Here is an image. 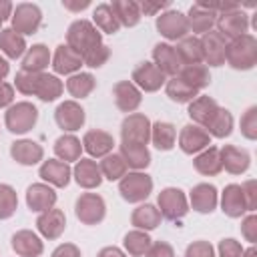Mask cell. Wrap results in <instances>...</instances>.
I'll return each instance as SVG.
<instances>
[{"label":"cell","instance_id":"obj_1","mask_svg":"<svg viewBox=\"0 0 257 257\" xmlns=\"http://www.w3.org/2000/svg\"><path fill=\"white\" fill-rule=\"evenodd\" d=\"M225 60L235 70H251L257 64V38L253 34H243L229 40Z\"/></svg>","mask_w":257,"mask_h":257},{"label":"cell","instance_id":"obj_2","mask_svg":"<svg viewBox=\"0 0 257 257\" xmlns=\"http://www.w3.org/2000/svg\"><path fill=\"white\" fill-rule=\"evenodd\" d=\"M98 44H102V34L90 20L80 18V20H74L68 26V30H66V46H70L76 54L84 56L88 50H92Z\"/></svg>","mask_w":257,"mask_h":257},{"label":"cell","instance_id":"obj_3","mask_svg":"<svg viewBox=\"0 0 257 257\" xmlns=\"http://www.w3.org/2000/svg\"><path fill=\"white\" fill-rule=\"evenodd\" d=\"M36 120H38V108L28 100H20L16 104H10L6 114H4L6 128L14 135H24V133L32 131Z\"/></svg>","mask_w":257,"mask_h":257},{"label":"cell","instance_id":"obj_4","mask_svg":"<svg viewBox=\"0 0 257 257\" xmlns=\"http://www.w3.org/2000/svg\"><path fill=\"white\" fill-rule=\"evenodd\" d=\"M118 193L126 203H141L153 193V179L143 171L126 173L118 181Z\"/></svg>","mask_w":257,"mask_h":257},{"label":"cell","instance_id":"obj_5","mask_svg":"<svg viewBox=\"0 0 257 257\" xmlns=\"http://www.w3.org/2000/svg\"><path fill=\"white\" fill-rule=\"evenodd\" d=\"M157 209L161 213V217L169 219V221H181L187 213H189V201L187 195L177 189V187H167L159 193L157 197Z\"/></svg>","mask_w":257,"mask_h":257},{"label":"cell","instance_id":"obj_6","mask_svg":"<svg viewBox=\"0 0 257 257\" xmlns=\"http://www.w3.org/2000/svg\"><path fill=\"white\" fill-rule=\"evenodd\" d=\"M12 30L18 32L20 36H28V34H34L40 24H42V10L36 6V4H30V2H22V4H16L14 10H12Z\"/></svg>","mask_w":257,"mask_h":257},{"label":"cell","instance_id":"obj_7","mask_svg":"<svg viewBox=\"0 0 257 257\" xmlns=\"http://www.w3.org/2000/svg\"><path fill=\"white\" fill-rule=\"evenodd\" d=\"M120 139L131 145H145L151 141V120L143 112H131L120 122Z\"/></svg>","mask_w":257,"mask_h":257},{"label":"cell","instance_id":"obj_8","mask_svg":"<svg viewBox=\"0 0 257 257\" xmlns=\"http://www.w3.org/2000/svg\"><path fill=\"white\" fill-rule=\"evenodd\" d=\"M74 215L82 225H98L106 215L104 199L96 193H82L74 203Z\"/></svg>","mask_w":257,"mask_h":257},{"label":"cell","instance_id":"obj_9","mask_svg":"<svg viewBox=\"0 0 257 257\" xmlns=\"http://www.w3.org/2000/svg\"><path fill=\"white\" fill-rule=\"evenodd\" d=\"M217 32L227 40H235L243 34H249V16L239 8L235 10H227L223 14H217Z\"/></svg>","mask_w":257,"mask_h":257},{"label":"cell","instance_id":"obj_10","mask_svg":"<svg viewBox=\"0 0 257 257\" xmlns=\"http://www.w3.org/2000/svg\"><path fill=\"white\" fill-rule=\"evenodd\" d=\"M157 30L167 40H181L189 34L187 16L179 10H165L157 16Z\"/></svg>","mask_w":257,"mask_h":257},{"label":"cell","instance_id":"obj_11","mask_svg":"<svg viewBox=\"0 0 257 257\" xmlns=\"http://www.w3.org/2000/svg\"><path fill=\"white\" fill-rule=\"evenodd\" d=\"M54 120H56V124H58L62 131L74 133V131H78V128L84 124L86 114H84V108H82L76 100H64V102H60V104L56 106V110H54Z\"/></svg>","mask_w":257,"mask_h":257},{"label":"cell","instance_id":"obj_12","mask_svg":"<svg viewBox=\"0 0 257 257\" xmlns=\"http://www.w3.org/2000/svg\"><path fill=\"white\" fill-rule=\"evenodd\" d=\"M139 90H145V92H155L159 90L165 82H167V76L153 64V62H141L135 70H133V80H131Z\"/></svg>","mask_w":257,"mask_h":257},{"label":"cell","instance_id":"obj_13","mask_svg":"<svg viewBox=\"0 0 257 257\" xmlns=\"http://www.w3.org/2000/svg\"><path fill=\"white\" fill-rule=\"evenodd\" d=\"M209 145H211V137L199 124H193V122L185 124L179 133V147L187 155H197V153L205 151Z\"/></svg>","mask_w":257,"mask_h":257},{"label":"cell","instance_id":"obj_14","mask_svg":"<svg viewBox=\"0 0 257 257\" xmlns=\"http://www.w3.org/2000/svg\"><path fill=\"white\" fill-rule=\"evenodd\" d=\"M153 64L165 74V76H177L179 70L183 68V62L175 50L173 44L169 42H159L153 48Z\"/></svg>","mask_w":257,"mask_h":257},{"label":"cell","instance_id":"obj_15","mask_svg":"<svg viewBox=\"0 0 257 257\" xmlns=\"http://www.w3.org/2000/svg\"><path fill=\"white\" fill-rule=\"evenodd\" d=\"M199 40H201V48H203V60L209 66H221V64H225L227 40L217 30H209Z\"/></svg>","mask_w":257,"mask_h":257},{"label":"cell","instance_id":"obj_16","mask_svg":"<svg viewBox=\"0 0 257 257\" xmlns=\"http://www.w3.org/2000/svg\"><path fill=\"white\" fill-rule=\"evenodd\" d=\"M56 203V191L46 183H32L26 189V205L34 213H44Z\"/></svg>","mask_w":257,"mask_h":257},{"label":"cell","instance_id":"obj_17","mask_svg":"<svg viewBox=\"0 0 257 257\" xmlns=\"http://www.w3.org/2000/svg\"><path fill=\"white\" fill-rule=\"evenodd\" d=\"M112 96H114V102H116L118 110L128 112V114L135 112L143 102V92L131 80H118L112 86Z\"/></svg>","mask_w":257,"mask_h":257},{"label":"cell","instance_id":"obj_18","mask_svg":"<svg viewBox=\"0 0 257 257\" xmlns=\"http://www.w3.org/2000/svg\"><path fill=\"white\" fill-rule=\"evenodd\" d=\"M36 229L44 239H58L66 229V217L62 209H48L38 215Z\"/></svg>","mask_w":257,"mask_h":257},{"label":"cell","instance_id":"obj_19","mask_svg":"<svg viewBox=\"0 0 257 257\" xmlns=\"http://www.w3.org/2000/svg\"><path fill=\"white\" fill-rule=\"evenodd\" d=\"M14 253L18 257H40L42 251H44V243L42 239L30 231V229H20L12 235V241H10Z\"/></svg>","mask_w":257,"mask_h":257},{"label":"cell","instance_id":"obj_20","mask_svg":"<svg viewBox=\"0 0 257 257\" xmlns=\"http://www.w3.org/2000/svg\"><path fill=\"white\" fill-rule=\"evenodd\" d=\"M219 157H221V167L231 173V175H241L249 169L251 165V157L245 149H239L235 145H225L219 149Z\"/></svg>","mask_w":257,"mask_h":257},{"label":"cell","instance_id":"obj_21","mask_svg":"<svg viewBox=\"0 0 257 257\" xmlns=\"http://www.w3.org/2000/svg\"><path fill=\"white\" fill-rule=\"evenodd\" d=\"M38 175L42 181H46L48 185L52 187H66L70 183V177H72V169L68 167V163L64 161H58V159H48V161H42L40 169H38Z\"/></svg>","mask_w":257,"mask_h":257},{"label":"cell","instance_id":"obj_22","mask_svg":"<svg viewBox=\"0 0 257 257\" xmlns=\"http://www.w3.org/2000/svg\"><path fill=\"white\" fill-rule=\"evenodd\" d=\"M189 201H191V207L197 211V213H213L217 203H219V193L215 189V185L211 183H199L191 189V195H189Z\"/></svg>","mask_w":257,"mask_h":257},{"label":"cell","instance_id":"obj_23","mask_svg":"<svg viewBox=\"0 0 257 257\" xmlns=\"http://www.w3.org/2000/svg\"><path fill=\"white\" fill-rule=\"evenodd\" d=\"M10 155H12V159H14L18 165L32 167V165H36V163L42 161L44 149H42L36 141L20 139V141H14V143L10 145Z\"/></svg>","mask_w":257,"mask_h":257},{"label":"cell","instance_id":"obj_24","mask_svg":"<svg viewBox=\"0 0 257 257\" xmlns=\"http://www.w3.org/2000/svg\"><path fill=\"white\" fill-rule=\"evenodd\" d=\"M112 147H114V139L106 131L92 128V131H86L82 137V149L90 157H106L112 153Z\"/></svg>","mask_w":257,"mask_h":257},{"label":"cell","instance_id":"obj_25","mask_svg":"<svg viewBox=\"0 0 257 257\" xmlns=\"http://www.w3.org/2000/svg\"><path fill=\"white\" fill-rule=\"evenodd\" d=\"M221 211L231 219H239L241 215L247 213V205H245L241 185L231 183L223 189V193H221Z\"/></svg>","mask_w":257,"mask_h":257},{"label":"cell","instance_id":"obj_26","mask_svg":"<svg viewBox=\"0 0 257 257\" xmlns=\"http://www.w3.org/2000/svg\"><path fill=\"white\" fill-rule=\"evenodd\" d=\"M50 64H52L56 74H76L82 66V56L76 54L70 46L60 44V46H56Z\"/></svg>","mask_w":257,"mask_h":257},{"label":"cell","instance_id":"obj_27","mask_svg":"<svg viewBox=\"0 0 257 257\" xmlns=\"http://www.w3.org/2000/svg\"><path fill=\"white\" fill-rule=\"evenodd\" d=\"M72 177L78 183V187H82V189H96L102 183L100 169H98L96 161H92V159H82L80 157L76 161L74 169H72Z\"/></svg>","mask_w":257,"mask_h":257},{"label":"cell","instance_id":"obj_28","mask_svg":"<svg viewBox=\"0 0 257 257\" xmlns=\"http://www.w3.org/2000/svg\"><path fill=\"white\" fill-rule=\"evenodd\" d=\"M215 22H217V14L209 8H205L201 2L193 4L187 14L189 32H195V34H207L209 30H213Z\"/></svg>","mask_w":257,"mask_h":257},{"label":"cell","instance_id":"obj_29","mask_svg":"<svg viewBox=\"0 0 257 257\" xmlns=\"http://www.w3.org/2000/svg\"><path fill=\"white\" fill-rule=\"evenodd\" d=\"M219 108V104L215 102V98L211 96H205V94H199L195 100L189 102V116L193 120V124H199L205 128V124L211 120V116L215 114V110Z\"/></svg>","mask_w":257,"mask_h":257},{"label":"cell","instance_id":"obj_30","mask_svg":"<svg viewBox=\"0 0 257 257\" xmlns=\"http://www.w3.org/2000/svg\"><path fill=\"white\" fill-rule=\"evenodd\" d=\"M52 56H50V50L46 44H32L24 58H22V70L24 72H44V68L50 64Z\"/></svg>","mask_w":257,"mask_h":257},{"label":"cell","instance_id":"obj_31","mask_svg":"<svg viewBox=\"0 0 257 257\" xmlns=\"http://www.w3.org/2000/svg\"><path fill=\"white\" fill-rule=\"evenodd\" d=\"M64 90L62 80L56 74H48V72H40L38 80H36V88H34V96H38L42 102H52L56 100Z\"/></svg>","mask_w":257,"mask_h":257},{"label":"cell","instance_id":"obj_32","mask_svg":"<svg viewBox=\"0 0 257 257\" xmlns=\"http://www.w3.org/2000/svg\"><path fill=\"white\" fill-rule=\"evenodd\" d=\"M126 167L135 171H143L151 165V153L145 145H131V143H120V153H118Z\"/></svg>","mask_w":257,"mask_h":257},{"label":"cell","instance_id":"obj_33","mask_svg":"<svg viewBox=\"0 0 257 257\" xmlns=\"http://www.w3.org/2000/svg\"><path fill=\"white\" fill-rule=\"evenodd\" d=\"M161 219L163 217H161L159 209L155 205H151V203L139 205L133 211V215H131V223L137 229H141V231H153V229H157L161 225Z\"/></svg>","mask_w":257,"mask_h":257},{"label":"cell","instance_id":"obj_34","mask_svg":"<svg viewBox=\"0 0 257 257\" xmlns=\"http://www.w3.org/2000/svg\"><path fill=\"white\" fill-rule=\"evenodd\" d=\"M110 8H112L118 24L120 26H126V28L137 26L141 22V18H143L141 8H139V2H133V0H112Z\"/></svg>","mask_w":257,"mask_h":257},{"label":"cell","instance_id":"obj_35","mask_svg":"<svg viewBox=\"0 0 257 257\" xmlns=\"http://www.w3.org/2000/svg\"><path fill=\"white\" fill-rule=\"evenodd\" d=\"M193 167L197 173L205 175V177H213V175H219L221 173V157H219V149L217 147H207L205 151H201L195 161H193Z\"/></svg>","mask_w":257,"mask_h":257},{"label":"cell","instance_id":"obj_36","mask_svg":"<svg viewBox=\"0 0 257 257\" xmlns=\"http://www.w3.org/2000/svg\"><path fill=\"white\" fill-rule=\"evenodd\" d=\"M183 66H191V64H201L203 62V48H201V40L197 36H185L179 40V44L175 46Z\"/></svg>","mask_w":257,"mask_h":257},{"label":"cell","instance_id":"obj_37","mask_svg":"<svg viewBox=\"0 0 257 257\" xmlns=\"http://www.w3.org/2000/svg\"><path fill=\"white\" fill-rule=\"evenodd\" d=\"M177 128L167 120H157L151 124V141L159 151H171L175 147Z\"/></svg>","mask_w":257,"mask_h":257},{"label":"cell","instance_id":"obj_38","mask_svg":"<svg viewBox=\"0 0 257 257\" xmlns=\"http://www.w3.org/2000/svg\"><path fill=\"white\" fill-rule=\"evenodd\" d=\"M80 153H82V143H80V139H76L70 133L58 137L54 143V155L58 157V161H64V163L74 161L76 163L80 159Z\"/></svg>","mask_w":257,"mask_h":257},{"label":"cell","instance_id":"obj_39","mask_svg":"<svg viewBox=\"0 0 257 257\" xmlns=\"http://www.w3.org/2000/svg\"><path fill=\"white\" fill-rule=\"evenodd\" d=\"M205 131L209 133V137H215V139L229 137L231 131H233V114L227 108L219 106L215 110V114L211 116V120L205 124Z\"/></svg>","mask_w":257,"mask_h":257},{"label":"cell","instance_id":"obj_40","mask_svg":"<svg viewBox=\"0 0 257 257\" xmlns=\"http://www.w3.org/2000/svg\"><path fill=\"white\" fill-rule=\"evenodd\" d=\"M0 50L8 58H20L28 50V46H26L24 36L14 32L12 28H2L0 30Z\"/></svg>","mask_w":257,"mask_h":257},{"label":"cell","instance_id":"obj_41","mask_svg":"<svg viewBox=\"0 0 257 257\" xmlns=\"http://www.w3.org/2000/svg\"><path fill=\"white\" fill-rule=\"evenodd\" d=\"M181 80H185L189 86H193L195 90H201L205 86L211 84V72L205 64H191V66H183L177 74Z\"/></svg>","mask_w":257,"mask_h":257},{"label":"cell","instance_id":"obj_42","mask_svg":"<svg viewBox=\"0 0 257 257\" xmlns=\"http://www.w3.org/2000/svg\"><path fill=\"white\" fill-rule=\"evenodd\" d=\"M92 24L100 30V34H102V32L114 34V32H118V28H120V24H118V20H116V16H114L110 4H106V2H102V4H98V6L94 8V12H92Z\"/></svg>","mask_w":257,"mask_h":257},{"label":"cell","instance_id":"obj_43","mask_svg":"<svg viewBox=\"0 0 257 257\" xmlns=\"http://www.w3.org/2000/svg\"><path fill=\"white\" fill-rule=\"evenodd\" d=\"M94 86H96V80L90 72H76V74H70L66 80V90L74 98H86L94 90Z\"/></svg>","mask_w":257,"mask_h":257},{"label":"cell","instance_id":"obj_44","mask_svg":"<svg viewBox=\"0 0 257 257\" xmlns=\"http://www.w3.org/2000/svg\"><path fill=\"white\" fill-rule=\"evenodd\" d=\"M98 169L102 179H108V181H120L126 175V163L118 153H110L102 157V161L98 163Z\"/></svg>","mask_w":257,"mask_h":257},{"label":"cell","instance_id":"obj_45","mask_svg":"<svg viewBox=\"0 0 257 257\" xmlns=\"http://www.w3.org/2000/svg\"><path fill=\"white\" fill-rule=\"evenodd\" d=\"M151 243H153V241H151L149 233H147V231H141V229L128 231V233L124 235V241H122L124 251H126L131 257H143V255L149 251Z\"/></svg>","mask_w":257,"mask_h":257},{"label":"cell","instance_id":"obj_46","mask_svg":"<svg viewBox=\"0 0 257 257\" xmlns=\"http://www.w3.org/2000/svg\"><path fill=\"white\" fill-rule=\"evenodd\" d=\"M167 96L175 102H191L199 96V90H195L193 86H189L185 80H181L179 76H171L167 80Z\"/></svg>","mask_w":257,"mask_h":257},{"label":"cell","instance_id":"obj_47","mask_svg":"<svg viewBox=\"0 0 257 257\" xmlns=\"http://www.w3.org/2000/svg\"><path fill=\"white\" fill-rule=\"evenodd\" d=\"M18 209V195L16 191L6 185L0 183V219H10Z\"/></svg>","mask_w":257,"mask_h":257},{"label":"cell","instance_id":"obj_48","mask_svg":"<svg viewBox=\"0 0 257 257\" xmlns=\"http://www.w3.org/2000/svg\"><path fill=\"white\" fill-rule=\"evenodd\" d=\"M108 58H110V48L106 44H98L82 56V64H86L90 68H100Z\"/></svg>","mask_w":257,"mask_h":257},{"label":"cell","instance_id":"obj_49","mask_svg":"<svg viewBox=\"0 0 257 257\" xmlns=\"http://www.w3.org/2000/svg\"><path fill=\"white\" fill-rule=\"evenodd\" d=\"M241 135L247 141L257 139V106H249L241 116Z\"/></svg>","mask_w":257,"mask_h":257},{"label":"cell","instance_id":"obj_50","mask_svg":"<svg viewBox=\"0 0 257 257\" xmlns=\"http://www.w3.org/2000/svg\"><path fill=\"white\" fill-rule=\"evenodd\" d=\"M38 74L40 72H24L20 70L14 78V86L18 92L22 94H28V96H34V88H36V80H38Z\"/></svg>","mask_w":257,"mask_h":257},{"label":"cell","instance_id":"obj_51","mask_svg":"<svg viewBox=\"0 0 257 257\" xmlns=\"http://www.w3.org/2000/svg\"><path fill=\"white\" fill-rule=\"evenodd\" d=\"M217 251H219V257H243V251L245 249L241 247V243L237 239L227 237V239H221L219 241Z\"/></svg>","mask_w":257,"mask_h":257},{"label":"cell","instance_id":"obj_52","mask_svg":"<svg viewBox=\"0 0 257 257\" xmlns=\"http://www.w3.org/2000/svg\"><path fill=\"white\" fill-rule=\"evenodd\" d=\"M185 257H215V249L209 241H193L187 247Z\"/></svg>","mask_w":257,"mask_h":257},{"label":"cell","instance_id":"obj_53","mask_svg":"<svg viewBox=\"0 0 257 257\" xmlns=\"http://www.w3.org/2000/svg\"><path fill=\"white\" fill-rule=\"evenodd\" d=\"M241 191H243V197H245L247 211H255L257 209V183H255V179L245 181L241 185Z\"/></svg>","mask_w":257,"mask_h":257},{"label":"cell","instance_id":"obj_54","mask_svg":"<svg viewBox=\"0 0 257 257\" xmlns=\"http://www.w3.org/2000/svg\"><path fill=\"white\" fill-rule=\"evenodd\" d=\"M241 235L249 241V243H255L257 241V215H247L241 223Z\"/></svg>","mask_w":257,"mask_h":257},{"label":"cell","instance_id":"obj_55","mask_svg":"<svg viewBox=\"0 0 257 257\" xmlns=\"http://www.w3.org/2000/svg\"><path fill=\"white\" fill-rule=\"evenodd\" d=\"M145 257H175V249L167 241H155L151 243Z\"/></svg>","mask_w":257,"mask_h":257},{"label":"cell","instance_id":"obj_56","mask_svg":"<svg viewBox=\"0 0 257 257\" xmlns=\"http://www.w3.org/2000/svg\"><path fill=\"white\" fill-rule=\"evenodd\" d=\"M50 257H80V249L74 243H62L52 251Z\"/></svg>","mask_w":257,"mask_h":257},{"label":"cell","instance_id":"obj_57","mask_svg":"<svg viewBox=\"0 0 257 257\" xmlns=\"http://www.w3.org/2000/svg\"><path fill=\"white\" fill-rule=\"evenodd\" d=\"M14 100V86L10 82H0V108L10 106Z\"/></svg>","mask_w":257,"mask_h":257},{"label":"cell","instance_id":"obj_58","mask_svg":"<svg viewBox=\"0 0 257 257\" xmlns=\"http://www.w3.org/2000/svg\"><path fill=\"white\" fill-rule=\"evenodd\" d=\"M139 8H141V14L145 12V14L155 16V14H161L163 8H169V2H141Z\"/></svg>","mask_w":257,"mask_h":257},{"label":"cell","instance_id":"obj_59","mask_svg":"<svg viewBox=\"0 0 257 257\" xmlns=\"http://www.w3.org/2000/svg\"><path fill=\"white\" fill-rule=\"evenodd\" d=\"M96 257H126V253L114 245H108V247H102Z\"/></svg>","mask_w":257,"mask_h":257},{"label":"cell","instance_id":"obj_60","mask_svg":"<svg viewBox=\"0 0 257 257\" xmlns=\"http://www.w3.org/2000/svg\"><path fill=\"white\" fill-rule=\"evenodd\" d=\"M12 10H14L12 2H8V0H0V22H4L6 18H10V16H12Z\"/></svg>","mask_w":257,"mask_h":257},{"label":"cell","instance_id":"obj_61","mask_svg":"<svg viewBox=\"0 0 257 257\" xmlns=\"http://www.w3.org/2000/svg\"><path fill=\"white\" fill-rule=\"evenodd\" d=\"M62 6H64V8H68V10L78 12V10L88 8V6H90V2H88V0H82V2H70V0H64V2H62Z\"/></svg>","mask_w":257,"mask_h":257},{"label":"cell","instance_id":"obj_62","mask_svg":"<svg viewBox=\"0 0 257 257\" xmlns=\"http://www.w3.org/2000/svg\"><path fill=\"white\" fill-rule=\"evenodd\" d=\"M8 72H10V64H8V60L4 56H0V82L6 78Z\"/></svg>","mask_w":257,"mask_h":257},{"label":"cell","instance_id":"obj_63","mask_svg":"<svg viewBox=\"0 0 257 257\" xmlns=\"http://www.w3.org/2000/svg\"><path fill=\"white\" fill-rule=\"evenodd\" d=\"M255 255H257L255 247H249V249H245V251H243V257H255Z\"/></svg>","mask_w":257,"mask_h":257},{"label":"cell","instance_id":"obj_64","mask_svg":"<svg viewBox=\"0 0 257 257\" xmlns=\"http://www.w3.org/2000/svg\"><path fill=\"white\" fill-rule=\"evenodd\" d=\"M0 30H2V22H0Z\"/></svg>","mask_w":257,"mask_h":257}]
</instances>
